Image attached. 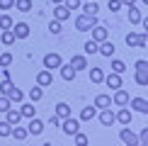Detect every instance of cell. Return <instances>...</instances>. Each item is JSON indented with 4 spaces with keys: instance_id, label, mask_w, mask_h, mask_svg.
I'll list each match as a JSON object with an SVG mask.
<instances>
[{
    "instance_id": "cell-1",
    "label": "cell",
    "mask_w": 148,
    "mask_h": 146,
    "mask_svg": "<svg viewBox=\"0 0 148 146\" xmlns=\"http://www.w3.org/2000/svg\"><path fill=\"white\" fill-rule=\"evenodd\" d=\"M95 24H97V17L95 15H85V12H83V15L75 17V29H78V32H90Z\"/></svg>"
},
{
    "instance_id": "cell-2",
    "label": "cell",
    "mask_w": 148,
    "mask_h": 146,
    "mask_svg": "<svg viewBox=\"0 0 148 146\" xmlns=\"http://www.w3.org/2000/svg\"><path fill=\"white\" fill-rule=\"evenodd\" d=\"M134 78H136V83L141 88H146L148 85V61H136V73H134Z\"/></svg>"
},
{
    "instance_id": "cell-3",
    "label": "cell",
    "mask_w": 148,
    "mask_h": 146,
    "mask_svg": "<svg viewBox=\"0 0 148 146\" xmlns=\"http://www.w3.org/2000/svg\"><path fill=\"white\" fill-rule=\"evenodd\" d=\"M126 105H131V110H136L141 114H148V100L146 97H129Z\"/></svg>"
},
{
    "instance_id": "cell-4",
    "label": "cell",
    "mask_w": 148,
    "mask_h": 146,
    "mask_svg": "<svg viewBox=\"0 0 148 146\" xmlns=\"http://www.w3.org/2000/svg\"><path fill=\"white\" fill-rule=\"evenodd\" d=\"M78 129H80V122H78L75 117H73V114L63 119V134H68V136H73V134H75Z\"/></svg>"
},
{
    "instance_id": "cell-5",
    "label": "cell",
    "mask_w": 148,
    "mask_h": 146,
    "mask_svg": "<svg viewBox=\"0 0 148 146\" xmlns=\"http://www.w3.org/2000/svg\"><path fill=\"white\" fill-rule=\"evenodd\" d=\"M27 132L32 134V136H39L41 132H44V122L36 119V117H29V124H27Z\"/></svg>"
},
{
    "instance_id": "cell-6",
    "label": "cell",
    "mask_w": 148,
    "mask_h": 146,
    "mask_svg": "<svg viewBox=\"0 0 148 146\" xmlns=\"http://www.w3.org/2000/svg\"><path fill=\"white\" fill-rule=\"evenodd\" d=\"M119 139H121L126 146H138V136H136L131 129H121V132H119Z\"/></svg>"
},
{
    "instance_id": "cell-7",
    "label": "cell",
    "mask_w": 148,
    "mask_h": 146,
    "mask_svg": "<svg viewBox=\"0 0 148 146\" xmlns=\"http://www.w3.org/2000/svg\"><path fill=\"white\" fill-rule=\"evenodd\" d=\"M12 32H15V39H27L29 36V24L17 22V24H12Z\"/></svg>"
},
{
    "instance_id": "cell-8",
    "label": "cell",
    "mask_w": 148,
    "mask_h": 146,
    "mask_svg": "<svg viewBox=\"0 0 148 146\" xmlns=\"http://www.w3.org/2000/svg\"><path fill=\"white\" fill-rule=\"evenodd\" d=\"M90 32H92V39H95L97 44H100V41H104V39L109 36V32H107V27H104V24H95Z\"/></svg>"
},
{
    "instance_id": "cell-9",
    "label": "cell",
    "mask_w": 148,
    "mask_h": 146,
    "mask_svg": "<svg viewBox=\"0 0 148 146\" xmlns=\"http://www.w3.org/2000/svg\"><path fill=\"white\" fill-rule=\"evenodd\" d=\"M68 17H71V10L66 8L63 3H58L56 8H53V20H58V22H66Z\"/></svg>"
},
{
    "instance_id": "cell-10",
    "label": "cell",
    "mask_w": 148,
    "mask_h": 146,
    "mask_svg": "<svg viewBox=\"0 0 148 146\" xmlns=\"http://www.w3.org/2000/svg\"><path fill=\"white\" fill-rule=\"evenodd\" d=\"M61 63H63V61H61V56H58V54H46V56H44V68H49V71L58 68Z\"/></svg>"
},
{
    "instance_id": "cell-11",
    "label": "cell",
    "mask_w": 148,
    "mask_h": 146,
    "mask_svg": "<svg viewBox=\"0 0 148 146\" xmlns=\"http://www.w3.org/2000/svg\"><path fill=\"white\" fill-rule=\"evenodd\" d=\"M51 83H53V76H51V71H49V68H44V71L36 73V85L46 88V85H51Z\"/></svg>"
},
{
    "instance_id": "cell-12",
    "label": "cell",
    "mask_w": 148,
    "mask_h": 146,
    "mask_svg": "<svg viewBox=\"0 0 148 146\" xmlns=\"http://www.w3.org/2000/svg\"><path fill=\"white\" fill-rule=\"evenodd\" d=\"M126 44H129V46H141V49H143V46H146V34H134V32H129V34H126Z\"/></svg>"
},
{
    "instance_id": "cell-13",
    "label": "cell",
    "mask_w": 148,
    "mask_h": 146,
    "mask_svg": "<svg viewBox=\"0 0 148 146\" xmlns=\"http://www.w3.org/2000/svg\"><path fill=\"white\" fill-rule=\"evenodd\" d=\"M114 119L119 122V124H131V110H129L126 105H121V110L114 114Z\"/></svg>"
},
{
    "instance_id": "cell-14",
    "label": "cell",
    "mask_w": 148,
    "mask_h": 146,
    "mask_svg": "<svg viewBox=\"0 0 148 146\" xmlns=\"http://www.w3.org/2000/svg\"><path fill=\"white\" fill-rule=\"evenodd\" d=\"M112 102H114L116 107L126 105V102H129V93H126V90H121V88H116V90H114V97H112Z\"/></svg>"
},
{
    "instance_id": "cell-15",
    "label": "cell",
    "mask_w": 148,
    "mask_h": 146,
    "mask_svg": "<svg viewBox=\"0 0 148 146\" xmlns=\"http://www.w3.org/2000/svg\"><path fill=\"white\" fill-rule=\"evenodd\" d=\"M58 68H61V78H63V81H73V78H75V73H78L71 63H61Z\"/></svg>"
},
{
    "instance_id": "cell-16",
    "label": "cell",
    "mask_w": 148,
    "mask_h": 146,
    "mask_svg": "<svg viewBox=\"0 0 148 146\" xmlns=\"http://www.w3.org/2000/svg\"><path fill=\"white\" fill-rule=\"evenodd\" d=\"M97 51H100L102 56L112 59V54H114V44H112L109 39H104V41H100V46H97Z\"/></svg>"
},
{
    "instance_id": "cell-17",
    "label": "cell",
    "mask_w": 148,
    "mask_h": 146,
    "mask_svg": "<svg viewBox=\"0 0 148 146\" xmlns=\"http://www.w3.org/2000/svg\"><path fill=\"white\" fill-rule=\"evenodd\" d=\"M104 83H107L109 85V88H112V90H116V88H121V73H109V76L107 78H104Z\"/></svg>"
},
{
    "instance_id": "cell-18",
    "label": "cell",
    "mask_w": 148,
    "mask_h": 146,
    "mask_svg": "<svg viewBox=\"0 0 148 146\" xmlns=\"http://www.w3.org/2000/svg\"><path fill=\"white\" fill-rule=\"evenodd\" d=\"M100 122H102L104 127H112L114 122H116V119H114V112H112V107H104V110H102V114H100Z\"/></svg>"
},
{
    "instance_id": "cell-19",
    "label": "cell",
    "mask_w": 148,
    "mask_h": 146,
    "mask_svg": "<svg viewBox=\"0 0 148 146\" xmlns=\"http://www.w3.org/2000/svg\"><path fill=\"white\" fill-rule=\"evenodd\" d=\"M71 66H73L75 71H83V68H88V59H85L83 54H78V56L71 59Z\"/></svg>"
},
{
    "instance_id": "cell-20",
    "label": "cell",
    "mask_w": 148,
    "mask_h": 146,
    "mask_svg": "<svg viewBox=\"0 0 148 146\" xmlns=\"http://www.w3.org/2000/svg\"><path fill=\"white\" fill-rule=\"evenodd\" d=\"M5 114H8L5 119H8L12 127H15V124H20V119H22V112H20V110H15V107H10V110H8Z\"/></svg>"
},
{
    "instance_id": "cell-21",
    "label": "cell",
    "mask_w": 148,
    "mask_h": 146,
    "mask_svg": "<svg viewBox=\"0 0 148 146\" xmlns=\"http://www.w3.org/2000/svg\"><path fill=\"white\" fill-rule=\"evenodd\" d=\"M95 114H97V107H95V105H90V107H83V110H80V119H83V122L95 119Z\"/></svg>"
},
{
    "instance_id": "cell-22",
    "label": "cell",
    "mask_w": 148,
    "mask_h": 146,
    "mask_svg": "<svg viewBox=\"0 0 148 146\" xmlns=\"http://www.w3.org/2000/svg\"><path fill=\"white\" fill-rule=\"evenodd\" d=\"M126 10H129V22H131V24H138L141 17H143V15H141V10L134 8V5H126Z\"/></svg>"
},
{
    "instance_id": "cell-23",
    "label": "cell",
    "mask_w": 148,
    "mask_h": 146,
    "mask_svg": "<svg viewBox=\"0 0 148 146\" xmlns=\"http://www.w3.org/2000/svg\"><path fill=\"white\" fill-rule=\"evenodd\" d=\"M53 114H56L58 119L71 117V105H66V102H58V105H56V112H53Z\"/></svg>"
},
{
    "instance_id": "cell-24",
    "label": "cell",
    "mask_w": 148,
    "mask_h": 146,
    "mask_svg": "<svg viewBox=\"0 0 148 146\" xmlns=\"http://www.w3.org/2000/svg\"><path fill=\"white\" fill-rule=\"evenodd\" d=\"M0 41H3L5 46H12V44H15V32H12V27H10V29H3V34H0Z\"/></svg>"
},
{
    "instance_id": "cell-25",
    "label": "cell",
    "mask_w": 148,
    "mask_h": 146,
    "mask_svg": "<svg viewBox=\"0 0 148 146\" xmlns=\"http://www.w3.org/2000/svg\"><path fill=\"white\" fill-rule=\"evenodd\" d=\"M10 136H15L17 141H24V139L29 136V132L24 129V127H17V124H15V127H12V132H10Z\"/></svg>"
},
{
    "instance_id": "cell-26",
    "label": "cell",
    "mask_w": 148,
    "mask_h": 146,
    "mask_svg": "<svg viewBox=\"0 0 148 146\" xmlns=\"http://www.w3.org/2000/svg\"><path fill=\"white\" fill-rule=\"evenodd\" d=\"M95 107H97V110L112 107V97H109V95H97V97H95Z\"/></svg>"
},
{
    "instance_id": "cell-27",
    "label": "cell",
    "mask_w": 148,
    "mask_h": 146,
    "mask_svg": "<svg viewBox=\"0 0 148 146\" xmlns=\"http://www.w3.org/2000/svg\"><path fill=\"white\" fill-rule=\"evenodd\" d=\"M5 97H10V102H22V97H24V93H22L20 88H15V85H12V88H10V93L5 95Z\"/></svg>"
},
{
    "instance_id": "cell-28",
    "label": "cell",
    "mask_w": 148,
    "mask_h": 146,
    "mask_svg": "<svg viewBox=\"0 0 148 146\" xmlns=\"http://www.w3.org/2000/svg\"><path fill=\"white\" fill-rule=\"evenodd\" d=\"M97 10H100V5H97L95 0H85V5H83L85 15H97Z\"/></svg>"
},
{
    "instance_id": "cell-29",
    "label": "cell",
    "mask_w": 148,
    "mask_h": 146,
    "mask_svg": "<svg viewBox=\"0 0 148 146\" xmlns=\"http://www.w3.org/2000/svg\"><path fill=\"white\" fill-rule=\"evenodd\" d=\"M41 97H44V90H41V85H34V88L29 90V100H32V102H39Z\"/></svg>"
},
{
    "instance_id": "cell-30",
    "label": "cell",
    "mask_w": 148,
    "mask_h": 146,
    "mask_svg": "<svg viewBox=\"0 0 148 146\" xmlns=\"http://www.w3.org/2000/svg\"><path fill=\"white\" fill-rule=\"evenodd\" d=\"M20 112H22V117H34V102H24V105L20 107Z\"/></svg>"
},
{
    "instance_id": "cell-31",
    "label": "cell",
    "mask_w": 148,
    "mask_h": 146,
    "mask_svg": "<svg viewBox=\"0 0 148 146\" xmlns=\"http://www.w3.org/2000/svg\"><path fill=\"white\" fill-rule=\"evenodd\" d=\"M90 81H92V83H102V81H104L102 68H90Z\"/></svg>"
},
{
    "instance_id": "cell-32",
    "label": "cell",
    "mask_w": 148,
    "mask_h": 146,
    "mask_svg": "<svg viewBox=\"0 0 148 146\" xmlns=\"http://www.w3.org/2000/svg\"><path fill=\"white\" fill-rule=\"evenodd\" d=\"M15 8L20 12H29L32 10V0H15Z\"/></svg>"
},
{
    "instance_id": "cell-33",
    "label": "cell",
    "mask_w": 148,
    "mask_h": 146,
    "mask_svg": "<svg viewBox=\"0 0 148 146\" xmlns=\"http://www.w3.org/2000/svg\"><path fill=\"white\" fill-rule=\"evenodd\" d=\"M10 132H12V124H10V122L8 119H5V122H0V136H10Z\"/></svg>"
},
{
    "instance_id": "cell-34",
    "label": "cell",
    "mask_w": 148,
    "mask_h": 146,
    "mask_svg": "<svg viewBox=\"0 0 148 146\" xmlns=\"http://www.w3.org/2000/svg\"><path fill=\"white\" fill-rule=\"evenodd\" d=\"M61 29H63V24H61L58 20H51V22H49V32H51V34H61Z\"/></svg>"
},
{
    "instance_id": "cell-35",
    "label": "cell",
    "mask_w": 148,
    "mask_h": 146,
    "mask_svg": "<svg viewBox=\"0 0 148 146\" xmlns=\"http://www.w3.org/2000/svg\"><path fill=\"white\" fill-rule=\"evenodd\" d=\"M97 46H100V44H97V41L95 39H90V41H85V54H97Z\"/></svg>"
},
{
    "instance_id": "cell-36",
    "label": "cell",
    "mask_w": 148,
    "mask_h": 146,
    "mask_svg": "<svg viewBox=\"0 0 148 146\" xmlns=\"http://www.w3.org/2000/svg\"><path fill=\"white\" fill-rule=\"evenodd\" d=\"M112 71L114 73H124L126 71V63H124V61H119V59H114L112 61Z\"/></svg>"
},
{
    "instance_id": "cell-37",
    "label": "cell",
    "mask_w": 148,
    "mask_h": 146,
    "mask_svg": "<svg viewBox=\"0 0 148 146\" xmlns=\"http://www.w3.org/2000/svg\"><path fill=\"white\" fill-rule=\"evenodd\" d=\"M12 27V17L10 15H0V29H10Z\"/></svg>"
},
{
    "instance_id": "cell-38",
    "label": "cell",
    "mask_w": 148,
    "mask_h": 146,
    "mask_svg": "<svg viewBox=\"0 0 148 146\" xmlns=\"http://www.w3.org/2000/svg\"><path fill=\"white\" fill-rule=\"evenodd\" d=\"M12 85H15V83H12V81H10V78H5V81H3V83H0V93H3V95H8V93H10V88H12Z\"/></svg>"
},
{
    "instance_id": "cell-39",
    "label": "cell",
    "mask_w": 148,
    "mask_h": 146,
    "mask_svg": "<svg viewBox=\"0 0 148 146\" xmlns=\"http://www.w3.org/2000/svg\"><path fill=\"white\" fill-rule=\"evenodd\" d=\"M10 107H12V102H10V97H5V95H3V97H0V112H8Z\"/></svg>"
},
{
    "instance_id": "cell-40",
    "label": "cell",
    "mask_w": 148,
    "mask_h": 146,
    "mask_svg": "<svg viewBox=\"0 0 148 146\" xmlns=\"http://www.w3.org/2000/svg\"><path fill=\"white\" fill-rule=\"evenodd\" d=\"M73 139H75V144H78V146H85V144H88V136H85V134H80V132L73 134Z\"/></svg>"
},
{
    "instance_id": "cell-41",
    "label": "cell",
    "mask_w": 148,
    "mask_h": 146,
    "mask_svg": "<svg viewBox=\"0 0 148 146\" xmlns=\"http://www.w3.org/2000/svg\"><path fill=\"white\" fill-rule=\"evenodd\" d=\"M10 63H12V54H3V56H0V66H3V68H8Z\"/></svg>"
},
{
    "instance_id": "cell-42",
    "label": "cell",
    "mask_w": 148,
    "mask_h": 146,
    "mask_svg": "<svg viewBox=\"0 0 148 146\" xmlns=\"http://www.w3.org/2000/svg\"><path fill=\"white\" fill-rule=\"evenodd\" d=\"M138 146H148V127L141 132V136H138Z\"/></svg>"
},
{
    "instance_id": "cell-43",
    "label": "cell",
    "mask_w": 148,
    "mask_h": 146,
    "mask_svg": "<svg viewBox=\"0 0 148 146\" xmlns=\"http://www.w3.org/2000/svg\"><path fill=\"white\" fill-rule=\"evenodd\" d=\"M63 5H66L68 10H78V8H80V0H63Z\"/></svg>"
},
{
    "instance_id": "cell-44",
    "label": "cell",
    "mask_w": 148,
    "mask_h": 146,
    "mask_svg": "<svg viewBox=\"0 0 148 146\" xmlns=\"http://www.w3.org/2000/svg\"><path fill=\"white\" fill-rule=\"evenodd\" d=\"M15 8V0H0V10H12Z\"/></svg>"
},
{
    "instance_id": "cell-45",
    "label": "cell",
    "mask_w": 148,
    "mask_h": 146,
    "mask_svg": "<svg viewBox=\"0 0 148 146\" xmlns=\"http://www.w3.org/2000/svg\"><path fill=\"white\" fill-rule=\"evenodd\" d=\"M109 10H112V12H119V10H121V0H109Z\"/></svg>"
},
{
    "instance_id": "cell-46",
    "label": "cell",
    "mask_w": 148,
    "mask_h": 146,
    "mask_svg": "<svg viewBox=\"0 0 148 146\" xmlns=\"http://www.w3.org/2000/svg\"><path fill=\"white\" fill-rule=\"evenodd\" d=\"M49 127H61V119L56 114H51V119H49Z\"/></svg>"
},
{
    "instance_id": "cell-47",
    "label": "cell",
    "mask_w": 148,
    "mask_h": 146,
    "mask_svg": "<svg viewBox=\"0 0 148 146\" xmlns=\"http://www.w3.org/2000/svg\"><path fill=\"white\" fill-rule=\"evenodd\" d=\"M136 0H121V5H134Z\"/></svg>"
},
{
    "instance_id": "cell-48",
    "label": "cell",
    "mask_w": 148,
    "mask_h": 146,
    "mask_svg": "<svg viewBox=\"0 0 148 146\" xmlns=\"http://www.w3.org/2000/svg\"><path fill=\"white\" fill-rule=\"evenodd\" d=\"M51 3H53V5H58V3H63V0H51Z\"/></svg>"
},
{
    "instance_id": "cell-49",
    "label": "cell",
    "mask_w": 148,
    "mask_h": 146,
    "mask_svg": "<svg viewBox=\"0 0 148 146\" xmlns=\"http://www.w3.org/2000/svg\"><path fill=\"white\" fill-rule=\"evenodd\" d=\"M143 5H148V0H143Z\"/></svg>"
},
{
    "instance_id": "cell-50",
    "label": "cell",
    "mask_w": 148,
    "mask_h": 146,
    "mask_svg": "<svg viewBox=\"0 0 148 146\" xmlns=\"http://www.w3.org/2000/svg\"><path fill=\"white\" fill-rule=\"evenodd\" d=\"M83 3H85V0H83Z\"/></svg>"
}]
</instances>
